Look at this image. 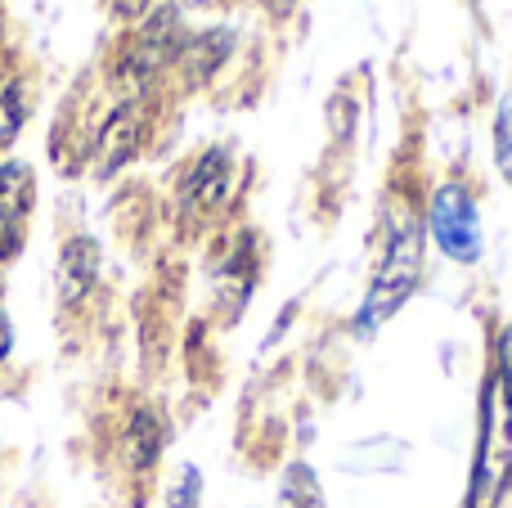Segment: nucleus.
Listing matches in <instances>:
<instances>
[{
  "label": "nucleus",
  "mask_w": 512,
  "mask_h": 508,
  "mask_svg": "<svg viewBox=\"0 0 512 508\" xmlns=\"http://www.w3.org/2000/svg\"><path fill=\"white\" fill-rule=\"evenodd\" d=\"M423 252H427V225L423 216L405 212L396 225L387 230V243H382V257L373 266L369 293H364L360 311L351 320L355 338H369L378 333L400 306L414 297V288L423 284Z\"/></svg>",
  "instance_id": "nucleus-1"
},
{
  "label": "nucleus",
  "mask_w": 512,
  "mask_h": 508,
  "mask_svg": "<svg viewBox=\"0 0 512 508\" xmlns=\"http://www.w3.org/2000/svg\"><path fill=\"white\" fill-rule=\"evenodd\" d=\"M508 495H512V405L499 396L495 369H486L477 401V455H472V482L463 508H504Z\"/></svg>",
  "instance_id": "nucleus-2"
},
{
  "label": "nucleus",
  "mask_w": 512,
  "mask_h": 508,
  "mask_svg": "<svg viewBox=\"0 0 512 508\" xmlns=\"http://www.w3.org/2000/svg\"><path fill=\"white\" fill-rule=\"evenodd\" d=\"M180 45H185V27H180V9L162 5L149 9L144 23L117 45L113 68H108V81L122 99H144V90L180 59Z\"/></svg>",
  "instance_id": "nucleus-3"
},
{
  "label": "nucleus",
  "mask_w": 512,
  "mask_h": 508,
  "mask_svg": "<svg viewBox=\"0 0 512 508\" xmlns=\"http://www.w3.org/2000/svg\"><path fill=\"white\" fill-rule=\"evenodd\" d=\"M423 225H427V239L454 261V266H472L481 261V212H477V194L459 180H445L436 185L432 203L423 212Z\"/></svg>",
  "instance_id": "nucleus-4"
},
{
  "label": "nucleus",
  "mask_w": 512,
  "mask_h": 508,
  "mask_svg": "<svg viewBox=\"0 0 512 508\" xmlns=\"http://www.w3.org/2000/svg\"><path fill=\"white\" fill-rule=\"evenodd\" d=\"M149 126H153V104L149 99H122V104L104 117V126H99L95 176L108 180V176H117L126 162L140 158L144 140H149Z\"/></svg>",
  "instance_id": "nucleus-5"
},
{
  "label": "nucleus",
  "mask_w": 512,
  "mask_h": 508,
  "mask_svg": "<svg viewBox=\"0 0 512 508\" xmlns=\"http://www.w3.org/2000/svg\"><path fill=\"white\" fill-rule=\"evenodd\" d=\"M234 194V158L230 149H207L180 176V207L185 216H216Z\"/></svg>",
  "instance_id": "nucleus-6"
},
{
  "label": "nucleus",
  "mask_w": 512,
  "mask_h": 508,
  "mask_svg": "<svg viewBox=\"0 0 512 508\" xmlns=\"http://www.w3.org/2000/svg\"><path fill=\"white\" fill-rule=\"evenodd\" d=\"M32 203H36L32 167L27 162H0V266L23 252Z\"/></svg>",
  "instance_id": "nucleus-7"
},
{
  "label": "nucleus",
  "mask_w": 512,
  "mask_h": 508,
  "mask_svg": "<svg viewBox=\"0 0 512 508\" xmlns=\"http://www.w3.org/2000/svg\"><path fill=\"white\" fill-rule=\"evenodd\" d=\"M234 54V32L230 27H207V32H194L185 36V45H180V72H185V86L189 90H203L207 81L216 77V72L230 63Z\"/></svg>",
  "instance_id": "nucleus-8"
},
{
  "label": "nucleus",
  "mask_w": 512,
  "mask_h": 508,
  "mask_svg": "<svg viewBox=\"0 0 512 508\" xmlns=\"http://www.w3.org/2000/svg\"><path fill=\"white\" fill-rule=\"evenodd\" d=\"M99 261H104L99 257V243L86 239V234H77V239L63 243V252H59V297H63V306H77L95 293Z\"/></svg>",
  "instance_id": "nucleus-9"
},
{
  "label": "nucleus",
  "mask_w": 512,
  "mask_h": 508,
  "mask_svg": "<svg viewBox=\"0 0 512 508\" xmlns=\"http://www.w3.org/2000/svg\"><path fill=\"white\" fill-rule=\"evenodd\" d=\"M162 446H167V419L153 405H135L122 432V455L131 464V473H149L162 459Z\"/></svg>",
  "instance_id": "nucleus-10"
},
{
  "label": "nucleus",
  "mask_w": 512,
  "mask_h": 508,
  "mask_svg": "<svg viewBox=\"0 0 512 508\" xmlns=\"http://www.w3.org/2000/svg\"><path fill=\"white\" fill-rule=\"evenodd\" d=\"M283 508H324L319 482L306 464H292L288 477H283Z\"/></svg>",
  "instance_id": "nucleus-11"
},
{
  "label": "nucleus",
  "mask_w": 512,
  "mask_h": 508,
  "mask_svg": "<svg viewBox=\"0 0 512 508\" xmlns=\"http://www.w3.org/2000/svg\"><path fill=\"white\" fill-rule=\"evenodd\" d=\"M490 369H495V383L499 396L512 405V324H504L495 338V351H490Z\"/></svg>",
  "instance_id": "nucleus-12"
},
{
  "label": "nucleus",
  "mask_w": 512,
  "mask_h": 508,
  "mask_svg": "<svg viewBox=\"0 0 512 508\" xmlns=\"http://www.w3.org/2000/svg\"><path fill=\"white\" fill-rule=\"evenodd\" d=\"M495 149H499V167L512 176V104L508 99L499 104V117H495Z\"/></svg>",
  "instance_id": "nucleus-13"
},
{
  "label": "nucleus",
  "mask_w": 512,
  "mask_h": 508,
  "mask_svg": "<svg viewBox=\"0 0 512 508\" xmlns=\"http://www.w3.org/2000/svg\"><path fill=\"white\" fill-rule=\"evenodd\" d=\"M149 5H153V0H113V14L126 18V23H135V18L149 14Z\"/></svg>",
  "instance_id": "nucleus-14"
},
{
  "label": "nucleus",
  "mask_w": 512,
  "mask_h": 508,
  "mask_svg": "<svg viewBox=\"0 0 512 508\" xmlns=\"http://www.w3.org/2000/svg\"><path fill=\"white\" fill-rule=\"evenodd\" d=\"M9 351H14V324H9V311L0 306V365L9 360Z\"/></svg>",
  "instance_id": "nucleus-15"
},
{
  "label": "nucleus",
  "mask_w": 512,
  "mask_h": 508,
  "mask_svg": "<svg viewBox=\"0 0 512 508\" xmlns=\"http://www.w3.org/2000/svg\"><path fill=\"white\" fill-rule=\"evenodd\" d=\"M292 5H297V0H274V9H279V14H288Z\"/></svg>",
  "instance_id": "nucleus-16"
},
{
  "label": "nucleus",
  "mask_w": 512,
  "mask_h": 508,
  "mask_svg": "<svg viewBox=\"0 0 512 508\" xmlns=\"http://www.w3.org/2000/svg\"><path fill=\"white\" fill-rule=\"evenodd\" d=\"M9 90H14V86H9V81H0V104H5V99H9Z\"/></svg>",
  "instance_id": "nucleus-17"
}]
</instances>
